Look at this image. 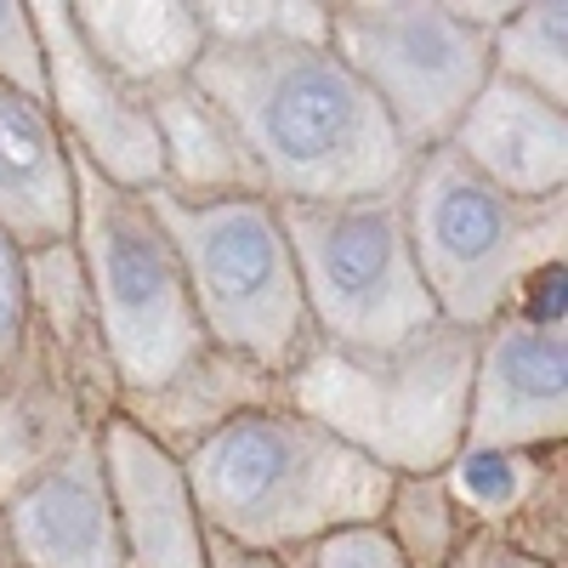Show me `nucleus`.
<instances>
[{"label":"nucleus","mask_w":568,"mask_h":568,"mask_svg":"<svg viewBox=\"0 0 568 568\" xmlns=\"http://www.w3.org/2000/svg\"><path fill=\"white\" fill-rule=\"evenodd\" d=\"M194 85L233 120L267 200H358L409 171L393 120L329 45H205Z\"/></svg>","instance_id":"f257e3e1"},{"label":"nucleus","mask_w":568,"mask_h":568,"mask_svg":"<svg viewBox=\"0 0 568 568\" xmlns=\"http://www.w3.org/2000/svg\"><path fill=\"white\" fill-rule=\"evenodd\" d=\"M205 535L245 551H296L336 529L375 524L393 478L329 426L291 404L227 420L216 438L182 455Z\"/></svg>","instance_id":"f03ea898"},{"label":"nucleus","mask_w":568,"mask_h":568,"mask_svg":"<svg viewBox=\"0 0 568 568\" xmlns=\"http://www.w3.org/2000/svg\"><path fill=\"white\" fill-rule=\"evenodd\" d=\"M478 329L433 318L387 347H342L313 336L284 369V404L329 426L387 478L444 471L466 444V393Z\"/></svg>","instance_id":"7ed1b4c3"},{"label":"nucleus","mask_w":568,"mask_h":568,"mask_svg":"<svg viewBox=\"0 0 568 568\" xmlns=\"http://www.w3.org/2000/svg\"><path fill=\"white\" fill-rule=\"evenodd\" d=\"M404 222L426 296L460 329H484L540 267L568 262V194L517 200L449 149L409 160Z\"/></svg>","instance_id":"20e7f679"},{"label":"nucleus","mask_w":568,"mask_h":568,"mask_svg":"<svg viewBox=\"0 0 568 568\" xmlns=\"http://www.w3.org/2000/svg\"><path fill=\"white\" fill-rule=\"evenodd\" d=\"M149 205L176 245L205 342L233 347L251 364L284 375L307 353L313 318L302 302L291 240L278 227V205L267 194L187 205L160 194V187L149 194Z\"/></svg>","instance_id":"39448f33"},{"label":"nucleus","mask_w":568,"mask_h":568,"mask_svg":"<svg viewBox=\"0 0 568 568\" xmlns=\"http://www.w3.org/2000/svg\"><path fill=\"white\" fill-rule=\"evenodd\" d=\"M273 205L296 256L313 336L342 347H387L438 318L409 251L404 182L358 200H273Z\"/></svg>","instance_id":"423d86ee"},{"label":"nucleus","mask_w":568,"mask_h":568,"mask_svg":"<svg viewBox=\"0 0 568 568\" xmlns=\"http://www.w3.org/2000/svg\"><path fill=\"white\" fill-rule=\"evenodd\" d=\"M74 160V154H69ZM74 251L103 313L120 393L160 382L205 342L187 296V273L149 194L114 187L74 160Z\"/></svg>","instance_id":"0eeeda50"},{"label":"nucleus","mask_w":568,"mask_h":568,"mask_svg":"<svg viewBox=\"0 0 568 568\" xmlns=\"http://www.w3.org/2000/svg\"><path fill=\"white\" fill-rule=\"evenodd\" d=\"M329 52L382 103L409 160L444 149L489 80V29L460 0H329Z\"/></svg>","instance_id":"6e6552de"},{"label":"nucleus","mask_w":568,"mask_h":568,"mask_svg":"<svg viewBox=\"0 0 568 568\" xmlns=\"http://www.w3.org/2000/svg\"><path fill=\"white\" fill-rule=\"evenodd\" d=\"M466 444H568V262L540 267L517 302L478 329Z\"/></svg>","instance_id":"1a4fd4ad"},{"label":"nucleus","mask_w":568,"mask_h":568,"mask_svg":"<svg viewBox=\"0 0 568 568\" xmlns=\"http://www.w3.org/2000/svg\"><path fill=\"white\" fill-rule=\"evenodd\" d=\"M40 29V63H45V114L69 154L109 176L131 194L160 187V136L149 114V91L120 80L91 45L80 40L69 0H29Z\"/></svg>","instance_id":"9d476101"},{"label":"nucleus","mask_w":568,"mask_h":568,"mask_svg":"<svg viewBox=\"0 0 568 568\" xmlns=\"http://www.w3.org/2000/svg\"><path fill=\"white\" fill-rule=\"evenodd\" d=\"M0 529L23 568H125L98 433L0 500Z\"/></svg>","instance_id":"9b49d317"},{"label":"nucleus","mask_w":568,"mask_h":568,"mask_svg":"<svg viewBox=\"0 0 568 568\" xmlns=\"http://www.w3.org/2000/svg\"><path fill=\"white\" fill-rule=\"evenodd\" d=\"M98 455H103L125 568H205L211 535L194 506V489H187V466L120 415L98 426Z\"/></svg>","instance_id":"f8f14e48"},{"label":"nucleus","mask_w":568,"mask_h":568,"mask_svg":"<svg viewBox=\"0 0 568 568\" xmlns=\"http://www.w3.org/2000/svg\"><path fill=\"white\" fill-rule=\"evenodd\" d=\"M284 404V375L251 364L245 353L200 342L176 369H165L160 382L120 393V420H131L142 438H154L176 460L194 455L205 438H216L227 420H240L251 409Z\"/></svg>","instance_id":"ddd939ff"},{"label":"nucleus","mask_w":568,"mask_h":568,"mask_svg":"<svg viewBox=\"0 0 568 568\" xmlns=\"http://www.w3.org/2000/svg\"><path fill=\"white\" fill-rule=\"evenodd\" d=\"M444 149L517 200L568 194V109L511 80H484Z\"/></svg>","instance_id":"4468645a"},{"label":"nucleus","mask_w":568,"mask_h":568,"mask_svg":"<svg viewBox=\"0 0 568 568\" xmlns=\"http://www.w3.org/2000/svg\"><path fill=\"white\" fill-rule=\"evenodd\" d=\"M29 342L45 353L91 420H114L120 409V369L103 336V313L91 296V278L80 267L74 240L29 251Z\"/></svg>","instance_id":"2eb2a0df"},{"label":"nucleus","mask_w":568,"mask_h":568,"mask_svg":"<svg viewBox=\"0 0 568 568\" xmlns=\"http://www.w3.org/2000/svg\"><path fill=\"white\" fill-rule=\"evenodd\" d=\"M0 233L23 251L74 240V160L45 103L0 85Z\"/></svg>","instance_id":"dca6fc26"},{"label":"nucleus","mask_w":568,"mask_h":568,"mask_svg":"<svg viewBox=\"0 0 568 568\" xmlns=\"http://www.w3.org/2000/svg\"><path fill=\"white\" fill-rule=\"evenodd\" d=\"M149 114L160 136V194L187 200V205L262 194V176L245 154L240 131L194 85V74L149 85Z\"/></svg>","instance_id":"f3484780"},{"label":"nucleus","mask_w":568,"mask_h":568,"mask_svg":"<svg viewBox=\"0 0 568 568\" xmlns=\"http://www.w3.org/2000/svg\"><path fill=\"white\" fill-rule=\"evenodd\" d=\"M98 433L74 387L45 364L34 342L0 369V500L18 495L45 466H58L80 438Z\"/></svg>","instance_id":"a211bd4d"},{"label":"nucleus","mask_w":568,"mask_h":568,"mask_svg":"<svg viewBox=\"0 0 568 568\" xmlns=\"http://www.w3.org/2000/svg\"><path fill=\"white\" fill-rule=\"evenodd\" d=\"M80 40L131 85H165L194 74L205 29L194 0H69Z\"/></svg>","instance_id":"6ab92c4d"},{"label":"nucleus","mask_w":568,"mask_h":568,"mask_svg":"<svg viewBox=\"0 0 568 568\" xmlns=\"http://www.w3.org/2000/svg\"><path fill=\"white\" fill-rule=\"evenodd\" d=\"M557 460H568V444H551V449L460 444L438 478H444V495L455 500V511L466 517L471 535H500L529 506V495L540 489V478Z\"/></svg>","instance_id":"aec40b11"},{"label":"nucleus","mask_w":568,"mask_h":568,"mask_svg":"<svg viewBox=\"0 0 568 568\" xmlns=\"http://www.w3.org/2000/svg\"><path fill=\"white\" fill-rule=\"evenodd\" d=\"M489 74L568 109V7L562 0H517L489 34Z\"/></svg>","instance_id":"412c9836"},{"label":"nucleus","mask_w":568,"mask_h":568,"mask_svg":"<svg viewBox=\"0 0 568 568\" xmlns=\"http://www.w3.org/2000/svg\"><path fill=\"white\" fill-rule=\"evenodd\" d=\"M382 535L393 540L404 568H455L460 546H466V517L455 511V500L444 495V478H393V495L382 506Z\"/></svg>","instance_id":"4be33fe9"},{"label":"nucleus","mask_w":568,"mask_h":568,"mask_svg":"<svg viewBox=\"0 0 568 568\" xmlns=\"http://www.w3.org/2000/svg\"><path fill=\"white\" fill-rule=\"evenodd\" d=\"M205 45H329V0H194Z\"/></svg>","instance_id":"5701e85b"},{"label":"nucleus","mask_w":568,"mask_h":568,"mask_svg":"<svg viewBox=\"0 0 568 568\" xmlns=\"http://www.w3.org/2000/svg\"><path fill=\"white\" fill-rule=\"evenodd\" d=\"M500 540L540 568H568V460H557L546 471L540 489L529 495V506L500 529Z\"/></svg>","instance_id":"b1692460"},{"label":"nucleus","mask_w":568,"mask_h":568,"mask_svg":"<svg viewBox=\"0 0 568 568\" xmlns=\"http://www.w3.org/2000/svg\"><path fill=\"white\" fill-rule=\"evenodd\" d=\"M0 85L45 103V63H40V29L29 0H0Z\"/></svg>","instance_id":"393cba45"},{"label":"nucleus","mask_w":568,"mask_h":568,"mask_svg":"<svg viewBox=\"0 0 568 568\" xmlns=\"http://www.w3.org/2000/svg\"><path fill=\"white\" fill-rule=\"evenodd\" d=\"M291 568H404L393 540L382 535V524H353V529H336L313 546H296L284 551Z\"/></svg>","instance_id":"a878e982"},{"label":"nucleus","mask_w":568,"mask_h":568,"mask_svg":"<svg viewBox=\"0 0 568 568\" xmlns=\"http://www.w3.org/2000/svg\"><path fill=\"white\" fill-rule=\"evenodd\" d=\"M29 342V251L0 233V369Z\"/></svg>","instance_id":"bb28decb"},{"label":"nucleus","mask_w":568,"mask_h":568,"mask_svg":"<svg viewBox=\"0 0 568 568\" xmlns=\"http://www.w3.org/2000/svg\"><path fill=\"white\" fill-rule=\"evenodd\" d=\"M455 568H540V562H529L524 551H511L500 535H466Z\"/></svg>","instance_id":"cd10ccee"},{"label":"nucleus","mask_w":568,"mask_h":568,"mask_svg":"<svg viewBox=\"0 0 568 568\" xmlns=\"http://www.w3.org/2000/svg\"><path fill=\"white\" fill-rule=\"evenodd\" d=\"M205 568H291V557H278V551H245V546H233V540H216V535H211Z\"/></svg>","instance_id":"c85d7f7f"},{"label":"nucleus","mask_w":568,"mask_h":568,"mask_svg":"<svg viewBox=\"0 0 568 568\" xmlns=\"http://www.w3.org/2000/svg\"><path fill=\"white\" fill-rule=\"evenodd\" d=\"M0 568H23L18 551H12V540H7V529H0Z\"/></svg>","instance_id":"c756f323"}]
</instances>
